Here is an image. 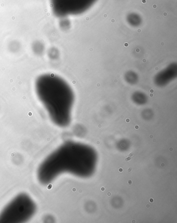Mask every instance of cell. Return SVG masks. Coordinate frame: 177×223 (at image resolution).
Returning a JSON list of instances; mask_svg holds the SVG:
<instances>
[{"mask_svg":"<svg viewBox=\"0 0 177 223\" xmlns=\"http://www.w3.org/2000/svg\"><path fill=\"white\" fill-rule=\"evenodd\" d=\"M97 160V153L94 148L81 143L68 142L49 157L41 171H46L49 181L64 172L88 177L94 174Z\"/></svg>","mask_w":177,"mask_h":223,"instance_id":"6da1fadb","label":"cell"},{"mask_svg":"<svg viewBox=\"0 0 177 223\" xmlns=\"http://www.w3.org/2000/svg\"><path fill=\"white\" fill-rule=\"evenodd\" d=\"M35 89L52 122L60 127L68 126L74 101V93L69 84L55 74L46 73L37 79Z\"/></svg>","mask_w":177,"mask_h":223,"instance_id":"7a4b0ae2","label":"cell"},{"mask_svg":"<svg viewBox=\"0 0 177 223\" xmlns=\"http://www.w3.org/2000/svg\"><path fill=\"white\" fill-rule=\"evenodd\" d=\"M177 75V64H172L156 75L155 83L159 86H164L175 79Z\"/></svg>","mask_w":177,"mask_h":223,"instance_id":"3957f363","label":"cell"},{"mask_svg":"<svg viewBox=\"0 0 177 223\" xmlns=\"http://www.w3.org/2000/svg\"><path fill=\"white\" fill-rule=\"evenodd\" d=\"M132 100L138 104H143L146 101V95L140 92H135L132 95Z\"/></svg>","mask_w":177,"mask_h":223,"instance_id":"277c9868","label":"cell"},{"mask_svg":"<svg viewBox=\"0 0 177 223\" xmlns=\"http://www.w3.org/2000/svg\"><path fill=\"white\" fill-rule=\"evenodd\" d=\"M125 79L128 83L130 84H135L138 80V76L136 73L134 72H128L125 77Z\"/></svg>","mask_w":177,"mask_h":223,"instance_id":"5b68a950","label":"cell"}]
</instances>
